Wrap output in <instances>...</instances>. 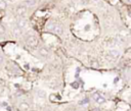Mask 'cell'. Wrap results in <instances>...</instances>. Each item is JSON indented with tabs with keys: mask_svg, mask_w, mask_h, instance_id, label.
<instances>
[{
	"mask_svg": "<svg viewBox=\"0 0 131 111\" xmlns=\"http://www.w3.org/2000/svg\"><path fill=\"white\" fill-rule=\"evenodd\" d=\"M47 29H48L49 31H52V32H54L55 34H58V35H60L63 33L62 27L57 26V24H52V23H49L47 24Z\"/></svg>",
	"mask_w": 131,
	"mask_h": 111,
	"instance_id": "cell-1",
	"label": "cell"
},
{
	"mask_svg": "<svg viewBox=\"0 0 131 111\" xmlns=\"http://www.w3.org/2000/svg\"><path fill=\"white\" fill-rule=\"evenodd\" d=\"M27 43L29 44L30 46H36L38 44V41L34 36H30V37L27 39Z\"/></svg>",
	"mask_w": 131,
	"mask_h": 111,
	"instance_id": "cell-2",
	"label": "cell"
},
{
	"mask_svg": "<svg viewBox=\"0 0 131 111\" xmlns=\"http://www.w3.org/2000/svg\"><path fill=\"white\" fill-rule=\"evenodd\" d=\"M110 55L113 58H118L120 56V52L116 49H112V50H110Z\"/></svg>",
	"mask_w": 131,
	"mask_h": 111,
	"instance_id": "cell-3",
	"label": "cell"
},
{
	"mask_svg": "<svg viewBox=\"0 0 131 111\" xmlns=\"http://www.w3.org/2000/svg\"><path fill=\"white\" fill-rule=\"evenodd\" d=\"M26 19H19V21H18V28H19V29H23V28H25V26H26Z\"/></svg>",
	"mask_w": 131,
	"mask_h": 111,
	"instance_id": "cell-4",
	"label": "cell"
},
{
	"mask_svg": "<svg viewBox=\"0 0 131 111\" xmlns=\"http://www.w3.org/2000/svg\"><path fill=\"white\" fill-rule=\"evenodd\" d=\"M40 54H41V56H43V57H47V55H48V51H47L46 48H41L40 49Z\"/></svg>",
	"mask_w": 131,
	"mask_h": 111,
	"instance_id": "cell-5",
	"label": "cell"
},
{
	"mask_svg": "<svg viewBox=\"0 0 131 111\" xmlns=\"http://www.w3.org/2000/svg\"><path fill=\"white\" fill-rule=\"evenodd\" d=\"M25 12H26V8H25V7H19L18 8V13L21 16H24Z\"/></svg>",
	"mask_w": 131,
	"mask_h": 111,
	"instance_id": "cell-6",
	"label": "cell"
},
{
	"mask_svg": "<svg viewBox=\"0 0 131 111\" xmlns=\"http://www.w3.org/2000/svg\"><path fill=\"white\" fill-rule=\"evenodd\" d=\"M19 109L21 110H28L29 109V104L28 103H22L19 105Z\"/></svg>",
	"mask_w": 131,
	"mask_h": 111,
	"instance_id": "cell-7",
	"label": "cell"
},
{
	"mask_svg": "<svg viewBox=\"0 0 131 111\" xmlns=\"http://www.w3.org/2000/svg\"><path fill=\"white\" fill-rule=\"evenodd\" d=\"M95 102H96V103H98V104H102V103H105V99L102 96H100Z\"/></svg>",
	"mask_w": 131,
	"mask_h": 111,
	"instance_id": "cell-8",
	"label": "cell"
},
{
	"mask_svg": "<svg viewBox=\"0 0 131 111\" xmlns=\"http://www.w3.org/2000/svg\"><path fill=\"white\" fill-rule=\"evenodd\" d=\"M38 96L39 97H40V98H45V97H46V94H45V92H44V91H38Z\"/></svg>",
	"mask_w": 131,
	"mask_h": 111,
	"instance_id": "cell-9",
	"label": "cell"
},
{
	"mask_svg": "<svg viewBox=\"0 0 131 111\" xmlns=\"http://www.w3.org/2000/svg\"><path fill=\"white\" fill-rule=\"evenodd\" d=\"M49 99L50 100H51V101L52 102H55V101H57V96H55V95H53V94H52V95H50L49 96Z\"/></svg>",
	"mask_w": 131,
	"mask_h": 111,
	"instance_id": "cell-10",
	"label": "cell"
},
{
	"mask_svg": "<svg viewBox=\"0 0 131 111\" xmlns=\"http://www.w3.org/2000/svg\"><path fill=\"white\" fill-rule=\"evenodd\" d=\"M22 34V29H19V28H16L15 30V36H19Z\"/></svg>",
	"mask_w": 131,
	"mask_h": 111,
	"instance_id": "cell-11",
	"label": "cell"
},
{
	"mask_svg": "<svg viewBox=\"0 0 131 111\" xmlns=\"http://www.w3.org/2000/svg\"><path fill=\"white\" fill-rule=\"evenodd\" d=\"M99 97H100V95H99L98 93H94L93 95H92V98H93V100H94V101H96V100L98 99Z\"/></svg>",
	"mask_w": 131,
	"mask_h": 111,
	"instance_id": "cell-12",
	"label": "cell"
},
{
	"mask_svg": "<svg viewBox=\"0 0 131 111\" xmlns=\"http://www.w3.org/2000/svg\"><path fill=\"white\" fill-rule=\"evenodd\" d=\"M4 33H5V29H4V27L0 24V34H4Z\"/></svg>",
	"mask_w": 131,
	"mask_h": 111,
	"instance_id": "cell-13",
	"label": "cell"
},
{
	"mask_svg": "<svg viewBox=\"0 0 131 111\" xmlns=\"http://www.w3.org/2000/svg\"><path fill=\"white\" fill-rule=\"evenodd\" d=\"M26 2H28V4H29V5H34L35 4L34 0H26Z\"/></svg>",
	"mask_w": 131,
	"mask_h": 111,
	"instance_id": "cell-14",
	"label": "cell"
},
{
	"mask_svg": "<svg viewBox=\"0 0 131 111\" xmlns=\"http://www.w3.org/2000/svg\"><path fill=\"white\" fill-rule=\"evenodd\" d=\"M5 6H6V3L4 1L0 2V8H5Z\"/></svg>",
	"mask_w": 131,
	"mask_h": 111,
	"instance_id": "cell-15",
	"label": "cell"
},
{
	"mask_svg": "<svg viewBox=\"0 0 131 111\" xmlns=\"http://www.w3.org/2000/svg\"><path fill=\"white\" fill-rule=\"evenodd\" d=\"M72 87L75 89H78L79 88V84H78V83H73V84H72Z\"/></svg>",
	"mask_w": 131,
	"mask_h": 111,
	"instance_id": "cell-16",
	"label": "cell"
},
{
	"mask_svg": "<svg viewBox=\"0 0 131 111\" xmlns=\"http://www.w3.org/2000/svg\"><path fill=\"white\" fill-rule=\"evenodd\" d=\"M88 103V99H84L82 102H80V104H87Z\"/></svg>",
	"mask_w": 131,
	"mask_h": 111,
	"instance_id": "cell-17",
	"label": "cell"
},
{
	"mask_svg": "<svg viewBox=\"0 0 131 111\" xmlns=\"http://www.w3.org/2000/svg\"><path fill=\"white\" fill-rule=\"evenodd\" d=\"M2 61H3V57H2V56H0V63H1Z\"/></svg>",
	"mask_w": 131,
	"mask_h": 111,
	"instance_id": "cell-18",
	"label": "cell"
}]
</instances>
